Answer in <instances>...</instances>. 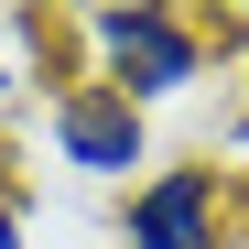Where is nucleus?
Instances as JSON below:
<instances>
[{"mask_svg":"<svg viewBox=\"0 0 249 249\" xmlns=\"http://www.w3.org/2000/svg\"><path fill=\"white\" fill-rule=\"evenodd\" d=\"M238 238H249V184L217 152H184V162L162 152L108 217V249H238Z\"/></svg>","mask_w":249,"mask_h":249,"instance_id":"nucleus-2","label":"nucleus"},{"mask_svg":"<svg viewBox=\"0 0 249 249\" xmlns=\"http://www.w3.org/2000/svg\"><path fill=\"white\" fill-rule=\"evenodd\" d=\"M217 44H228V76L249 87V11H217Z\"/></svg>","mask_w":249,"mask_h":249,"instance_id":"nucleus-6","label":"nucleus"},{"mask_svg":"<svg viewBox=\"0 0 249 249\" xmlns=\"http://www.w3.org/2000/svg\"><path fill=\"white\" fill-rule=\"evenodd\" d=\"M54 11H0V119H33V98L54 87Z\"/></svg>","mask_w":249,"mask_h":249,"instance_id":"nucleus-4","label":"nucleus"},{"mask_svg":"<svg viewBox=\"0 0 249 249\" xmlns=\"http://www.w3.org/2000/svg\"><path fill=\"white\" fill-rule=\"evenodd\" d=\"M0 249H33V195L0 174Z\"/></svg>","mask_w":249,"mask_h":249,"instance_id":"nucleus-5","label":"nucleus"},{"mask_svg":"<svg viewBox=\"0 0 249 249\" xmlns=\"http://www.w3.org/2000/svg\"><path fill=\"white\" fill-rule=\"evenodd\" d=\"M238 249H249V238H238Z\"/></svg>","mask_w":249,"mask_h":249,"instance_id":"nucleus-7","label":"nucleus"},{"mask_svg":"<svg viewBox=\"0 0 249 249\" xmlns=\"http://www.w3.org/2000/svg\"><path fill=\"white\" fill-rule=\"evenodd\" d=\"M54 44L76 54L65 76H98V87H119L141 119L206 98L228 76V44L206 11H162V0H98V11H54Z\"/></svg>","mask_w":249,"mask_h":249,"instance_id":"nucleus-1","label":"nucleus"},{"mask_svg":"<svg viewBox=\"0 0 249 249\" xmlns=\"http://www.w3.org/2000/svg\"><path fill=\"white\" fill-rule=\"evenodd\" d=\"M33 152H44L54 174H76V184H108V195H130L152 162H162L152 119L119 98V87H98V76H54V87L33 98Z\"/></svg>","mask_w":249,"mask_h":249,"instance_id":"nucleus-3","label":"nucleus"}]
</instances>
